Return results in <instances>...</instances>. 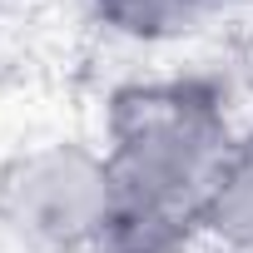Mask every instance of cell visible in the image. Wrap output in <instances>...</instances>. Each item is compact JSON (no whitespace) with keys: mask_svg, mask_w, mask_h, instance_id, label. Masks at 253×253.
Here are the masks:
<instances>
[{"mask_svg":"<svg viewBox=\"0 0 253 253\" xmlns=\"http://www.w3.org/2000/svg\"><path fill=\"white\" fill-rule=\"evenodd\" d=\"M204 0H139L124 15V30H179L184 20H194V10Z\"/></svg>","mask_w":253,"mask_h":253,"instance_id":"obj_1","label":"cell"}]
</instances>
